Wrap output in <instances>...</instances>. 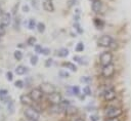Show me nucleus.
<instances>
[{"mask_svg":"<svg viewBox=\"0 0 131 121\" xmlns=\"http://www.w3.org/2000/svg\"><path fill=\"white\" fill-rule=\"evenodd\" d=\"M23 11H24V12H29V11H30V7H29L27 4L24 5V6H23Z\"/></svg>","mask_w":131,"mask_h":121,"instance_id":"37","label":"nucleus"},{"mask_svg":"<svg viewBox=\"0 0 131 121\" xmlns=\"http://www.w3.org/2000/svg\"><path fill=\"white\" fill-rule=\"evenodd\" d=\"M26 121H35V120H30V119H27Z\"/></svg>","mask_w":131,"mask_h":121,"instance_id":"46","label":"nucleus"},{"mask_svg":"<svg viewBox=\"0 0 131 121\" xmlns=\"http://www.w3.org/2000/svg\"><path fill=\"white\" fill-rule=\"evenodd\" d=\"M10 21H11V16H10L9 13H7V12H3V13L1 14V16H0V25L6 27V26L9 25Z\"/></svg>","mask_w":131,"mask_h":121,"instance_id":"10","label":"nucleus"},{"mask_svg":"<svg viewBox=\"0 0 131 121\" xmlns=\"http://www.w3.org/2000/svg\"><path fill=\"white\" fill-rule=\"evenodd\" d=\"M90 1H92V2H95V1H99V0H90Z\"/></svg>","mask_w":131,"mask_h":121,"instance_id":"45","label":"nucleus"},{"mask_svg":"<svg viewBox=\"0 0 131 121\" xmlns=\"http://www.w3.org/2000/svg\"><path fill=\"white\" fill-rule=\"evenodd\" d=\"M72 90H73V93H74V94H76V95H79V94H80V88H79L78 86H74V87L72 88Z\"/></svg>","mask_w":131,"mask_h":121,"instance_id":"26","label":"nucleus"},{"mask_svg":"<svg viewBox=\"0 0 131 121\" xmlns=\"http://www.w3.org/2000/svg\"><path fill=\"white\" fill-rule=\"evenodd\" d=\"M40 89L42 90L43 93L48 94V95H50L53 92H55V87L50 83H42L41 86H40Z\"/></svg>","mask_w":131,"mask_h":121,"instance_id":"7","label":"nucleus"},{"mask_svg":"<svg viewBox=\"0 0 131 121\" xmlns=\"http://www.w3.org/2000/svg\"><path fill=\"white\" fill-rule=\"evenodd\" d=\"M57 55L60 56V57L68 56V55H69V50H68L67 48H60V49L57 51Z\"/></svg>","mask_w":131,"mask_h":121,"instance_id":"17","label":"nucleus"},{"mask_svg":"<svg viewBox=\"0 0 131 121\" xmlns=\"http://www.w3.org/2000/svg\"><path fill=\"white\" fill-rule=\"evenodd\" d=\"M101 6H102V4H101V2H100V0H99V1L93 2L91 7H92V10H93L94 12H99L100 9H101Z\"/></svg>","mask_w":131,"mask_h":121,"instance_id":"14","label":"nucleus"},{"mask_svg":"<svg viewBox=\"0 0 131 121\" xmlns=\"http://www.w3.org/2000/svg\"><path fill=\"white\" fill-rule=\"evenodd\" d=\"M61 100H62L61 99V94L58 93V92H53L52 94H50L48 96V102L53 106H58Z\"/></svg>","mask_w":131,"mask_h":121,"instance_id":"6","label":"nucleus"},{"mask_svg":"<svg viewBox=\"0 0 131 121\" xmlns=\"http://www.w3.org/2000/svg\"><path fill=\"white\" fill-rule=\"evenodd\" d=\"M97 43H98V45L101 46V47H108V46H111V44L113 43V38H112L111 36H108V35H103V36H101V37L98 39Z\"/></svg>","mask_w":131,"mask_h":121,"instance_id":"4","label":"nucleus"},{"mask_svg":"<svg viewBox=\"0 0 131 121\" xmlns=\"http://www.w3.org/2000/svg\"><path fill=\"white\" fill-rule=\"evenodd\" d=\"M4 33H5V28H4V26L0 25V37H1V36H3V35H4Z\"/></svg>","mask_w":131,"mask_h":121,"instance_id":"35","label":"nucleus"},{"mask_svg":"<svg viewBox=\"0 0 131 121\" xmlns=\"http://www.w3.org/2000/svg\"><path fill=\"white\" fill-rule=\"evenodd\" d=\"M35 51L38 52V53H42V47H41L40 45L36 44V45H35Z\"/></svg>","mask_w":131,"mask_h":121,"instance_id":"30","label":"nucleus"},{"mask_svg":"<svg viewBox=\"0 0 131 121\" xmlns=\"http://www.w3.org/2000/svg\"><path fill=\"white\" fill-rule=\"evenodd\" d=\"M83 91H84V93H85L86 95H91V89H90L89 86H85V87L83 88Z\"/></svg>","mask_w":131,"mask_h":121,"instance_id":"24","label":"nucleus"},{"mask_svg":"<svg viewBox=\"0 0 131 121\" xmlns=\"http://www.w3.org/2000/svg\"><path fill=\"white\" fill-rule=\"evenodd\" d=\"M66 111H67V113H68V114H72V113H76V108H74V107H68Z\"/></svg>","mask_w":131,"mask_h":121,"instance_id":"27","label":"nucleus"},{"mask_svg":"<svg viewBox=\"0 0 131 121\" xmlns=\"http://www.w3.org/2000/svg\"><path fill=\"white\" fill-rule=\"evenodd\" d=\"M24 115L26 116L27 119H30V120H35V121H38L39 117H40V114L39 112L35 109V108H32V107H28L24 110Z\"/></svg>","mask_w":131,"mask_h":121,"instance_id":"1","label":"nucleus"},{"mask_svg":"<svg viewBox=\"0 0 131 121\" xmlns=\"http://www.w3.org/2000/svg\"><path fill=\"white\" fill-rule=\"evenodd\" d=\"M14 85H15V87H17V88H23L24 83H23V81H21V80H17V81H15Z\"/></svg>","mask_w":131,"mask_h":121,"instance_id":"28","label":"nucleus"},{"mask_svg":"<svg viewBox=\"0 0 131 121\" xmlns=\"http://www.w3.org/2000/svg\"><path fill=\"white\" fill-rule=\"evenodd\" d=\"M19 100H20V103H21L23 105H27V106H30V105L34 102V100L32 99V97H31L30 94H23V95H20Z\"/></svg>","mask_w":131,"mask_h":121,"instance_id":"11","label":"nucleus"},{"mask_svg":"<svg viewBox=\"0 0 131 121\" xmlns=\"http://www.w3.org/2000/svg\"><path fill=\"white\" fill-rule=\"evenodd\" d=\"M26 72H27V68H26L25 66H18V67H16V69H15V73H16L17 75H24Z\"/></svg>","mask_w":131,"mask_h":121,"instance_id":"16","label":"nucleus"},{"mask_svg":"<svg viewBox=\"0 0 131 121\" xmlns=\"http://www.w3.org/2000/svg\"><path fill=\"white\" fill-rule=\"evenodd\" d=\"M85 98V95H80V99H84Z\"/></svg>","mask_w":131,"mask_h":121,"instance_id":"43","label":"nucleus"},{"mask_svg":"<svg viewBox=\"0 0 131 121\" xmlns=\"http://www.w3.org/2000/svg\"><path fill=\"white\" fill-rule=\"evenodd\" d=\"M13 56H14L15 59L20 60V59L23 58V53H21V51H19V50H15V51L13 52Z\"/></svg>","mask_w":131,"mask_h":121,"instance_id":"19","label":"nucleus"},{"mask_svg":"<svg viewBox=\"0 0 131 121\" xmlns=\"http://www.w3.org/2000/svg\"><path fill=\"white\" fill-rule=\"evenodd\" d=\"M112 60H113V54H112V52L104 51V52H102L100 54V65L102 67L107 66V65H111L112 64Z\"/></svg>","mask_w":131,"mask_h":121,"instance_id":"2","label":"nucleus"},{"mask_svg":"<svg viewBox=\"0 0 131 121\" xmlns=\"http://www.w3.org/2000/svg\"><path fill=\"white\" fill-rule=\"evenodd\" d=\"M115 73V67L113 64L111 65H107V66H104L102 68V71H101V74L104 78H111Z\"/></svg>","mask_w":131,"mask_h":121,"instance_id":"5","label":"nucleus"},{"mask_svg":"<svg viewBox=\"0 0 131 121\" xmlns=\"http://www.w3.org/2000/svg\"><path fill=\"white\" fill-rule=\"evenodd\" d=\"M75 2H76V0H70V1H69V6H70V7L73 6Z\"/></svg>","mask_w":131,"mask_h":121,"instance_id":"41","label":"nucleus"},{"mask_svg":"<svg viewBox=\"0 0 131 121\" xmlns=\"http://www.w3.org/2000/svg\"><path fill=\"white\" fill-rule=\"evenodd\" d=\"M30 95H31V97H32V99H33L34 102H39V100H41V98H42L43 92H42V90H41L40 88H34V89L31 90Z\"/></svg>","mask_w":131,"mask_h":121,"instance_id":"8","label":"nucleus"},{"mask_svg":"<svg viewBox=\"0 0 131 121\" xmlns=\"http://www.w3.org/2000/svg\"><path fill=\"white\" fill-rule=\"evenodd\" d=\"M116 95H117V93H116V91H115V89H114L113 87H111V88L106 89V90L104 91V93H103L104 99H105V100H107V102L115 99V98H116Z\"/></svg>","mask_w":131,"mask_h":121,"instance_id":"9","label":"nucleus"},{"mask_svg":"<svg viewBox=\"0 0 131 121\" xmlns=\"http://www.w3.org/2000/svg\"><path fill=\"white\" fill-rule=\"evenodd\" d=\"M122 110L118 107H110L108 109H106L105 111V116L107 118H114V117H119L120 115H122Z\"/></svg>","mask_w":131,"mask_h":121,"instance_id":"3","label":"nucleus"},{"mask_svg":"<svg viewBox=\"0 0 131 121\" xmlns=\"http://www.w3.org/2000/svg\"><path fill=\"white\" fill-rule=\"evenodd\" d=\"M35 43H36V38H35V37H30V38L28 39V44H29L30 46H33Z\"/></svg>","mask_w":131,"mask_h":121,"instance_id":"23","label":"nucleus"},{"mask_svg":"<svg viewBox=\"0 0 131 121\" xmlns=\"http://www.w3.org/2000/svg\"><path fill=\"white\" fill-rule=\"evenodd\" d=\"M43 8H44L46 11H49V12L53 11V10H54V6H53L51 0H45V1L43 2Z\"/></svg>","mask_w":131,"mask_h":121,"instance_id":"12","label":"nucleus"},{"mask_svg":"<svg viewBox=\"0 0 131 121\" xmlns=\"http://www.w3.org/2000/svg\"><path fill=\"white\" fill-rule=\"evenodd\" d=\"M37 62H38V56H37V55L31 56V64H32L33 66H35V65L37 64Z\"/></svg>","mask_w":131,"mask_h":121,"instance_id":"25","label":"nucleus"},{"mask_svg":"<svg viewBox=\"0 0 131 121\" xmlns=\"http://www.w3.org/2000/svg\"><path fill=\"white\" fill-rule=\"evenodd\" d=\"M106 121H120V119L118 117H114V118H108Z\"/></svg>","mask_w":131,"mask_h":121,"instance_id":"40","label":"nucleus"},{"mask_svg":"<svg viewBox=\"0 0 131 121\" xmlns=\"http://www.w3.org/2000/svg\"><path fill=\"white\" fill-rule=\"evenodd\" d=\"M0 100L2 103H7L9 102L8 97V91L6 89H0Z\"/></svg>","mask_w":131,"mask_h":121,"instance_id":"13","label":"nucleus"},{"mask_svg":"<svg viewBox=\"0 0 131 121\" xmlns=\"http://www.w3.org/2000/svg\"><path fill=\"white\" fill-rule=\"evenodd\" d=\"M2 13H3V12H2V9H1V7H0V16H1Z\"/></svg>","mask_w":131,"mask_h":121,"instance_id":"44","label":"nucleus"},{"mask_svg":"<svg viewBox=\"0 0 131 121\" xmlns=\"http://www.w3.org/2000/svg\"><path fill=\"white\" fill-rule=\"evenodd\" d=\"M94 25L97 27V29H101L104 25V23L101 21V19H98V18H95L94 19Z\"/></svg>","mask_w":131,"mask_h":121,"instance_id":"18","label":"nucleus"},{"mask_svg":"<svg viewBox=\"0 0 131 121\" xmlns=\"http://www.w3.org/2000/svg\"><path fill=\"white\" fill-rule=\"evenodd\" d=\"M90 120H91V121H98L99 118H98L96 115H91V116H90Z\"/></svg>","mask_w":131,"mask_h":121,"instance_id":"36","label":"nucleus"},{"mask_svg":"<svg viewBox=\"0 0 131 121\" xmlns=\"http://www.w3.org/2000/svg\"><path fill=\"white\" fill-rule=\"evenodd\" d=\"M35 26H36V23H35V19H33V18H31V19L29 21V29H30V30H33V29L35 28Z\"/></svg>","mask_w":131,"mask_h":121,"instance_id":"22","label":"nucleus"},{"mask_svg":"<svg viewBox=\"0 0 131 121\" xmlns=\"http://www.w3.org/2000/svg\"><path fill=\"white\" fill-rule=\"evenodd\" d=\"M37 29H38V31L40 33H43L45 31V25L43 23H38L37 24Z\"/></svg>","mask_w":131,"mask_h":121,"instance_id":"20","label":"nucleus"},{"mask_svg":"<svg viewBox=\"0 0 131 121\" xmlns=\"http://www.w3.org/2000/svg\"><path fill=\"white\" fill-rule=\"evenodd\" d=\"M6 79H7L8 81H11V80L13 79V77H12V72L8 71V72L6 73Z\"/></svg>","mask_w":131,"mask_h":121,"instance_id":"29","label":"nucleus"},{"mask_svg":"<svg viewBox=\"0 0 131 121\" xmlns=\"http://www.w3.org/2000/svg\"><path fill=\"white\" fill-rule=\"evenodd\" d=\"M52 65V58H48L45 62V67H50Z\"/></svg>","mask_w":131,"mask_h":121,"instance_id":"34","label":"nucleus"},{"mask_svg":"<svg viewBox=\"0 0 131 121\" xmlns=\"http://www.w3.org/2000/svg\"><path fill=\"white\" fill-rule=\"evenodd\" d=\"M75 121H84V120H83L82 118H77V119H76Z\"/></svg>","mask_w":131,"mask_h":121,"instance_id":"42","label":"nucleus"},{"mask_svg":"<svg viewBox=\"0 0 131 121\" xmlns=\"http://www.w3.org/2000/svg\"><path fill=\"white\" fill-rule=\"evenodd\" d=\"M42 53L45 55H48L50 53V49L49 48H42Z\"/></svg>","mask_w":131,"mask_h":121,"instance_id":"33","label":"nucleus"},{"mask_svg":"<svg viewBox=\"0 0 131 121\" xmlns=\"http://www.w3.org/2000/svg\"><path fill=\"white\" fill-rule=\"evenodd\" d=\"M74 59H75V60H77L78 63L82 64V60H81V59H82V57H80V56H77V55H75V56H74Z\"/></svg>","mask_w":131,"mask_h":121,"instance_id":"39","label":"nucleus"},{"mask_svg":"<svg viewBox=\"0 0 131 121\" xmlns=\"http://www.w3.org/2000/svg\"><path fill=\"white\" fill-rule=\"evenodd\" d=\"M59 76H61L62 78H68L69 77V73L68 72H64V71H60L59 72Z\"/></svg>","mask_w":131,"mask_h":121,"instance_id":"31","label":"nucleus"},{"mask_svg":"<svg viewBox=\"0 0 131 121\" xmlns=\"http://www.w3.org/2000/svg\"><path fill=\"white\" fill-rule=\"evenodd\" d=\"M83 50H84V44H83L82 42H79V43L77 44V46H76V51L81 52V51H83Z\"/></svg>","mask_w":131,"mask_h":121,"instance_id":"21","label":"nucleus"},{"mask_svg":"<svg viewBox=\"0 0 131 121\" xmlns=\"http://www.w3.org/2000/svg\"><path fill=\"white\" fill-rule=\"evenodd\" d=\"M80 80H81V82H90V81H91V78L85 76V77H82Z\"/></svg>","mask_w":131,"mask_h":121,"instance_id":"32","label":"nucleus"},{"mask_svg":"<svg viewBox=\"0 0 131 121\" xmlns=\"http://www.w3.org/2000/svg\"><path fill=\"white\" fill-rule=\"evenodd\" d=\"M75 28H76V30H77V31H78L80 34H81V33H83V30L80 28V26H79L78 24H75Z\"/></svg>","mask_w":131,"mask_h":121,"instance_id":"38","label":"nucleus"},{"mask_svg":"<svg viewBox=\"0 0 131 121\" xmlns=\"http://www.w3.org/2000/svg\"><path fill=\"white\" fill-rule=\"evenodd\" d=\"M62 66H63V67H66L67 69H70V70H71V71H73V72H76V71H77V67H76L74 64L70 63V62L63 63V64H62Z\"/></svg>","mask_w":131,"mask_h":121,"instance_id":"15","label":"nucleus"}]
</instances>
